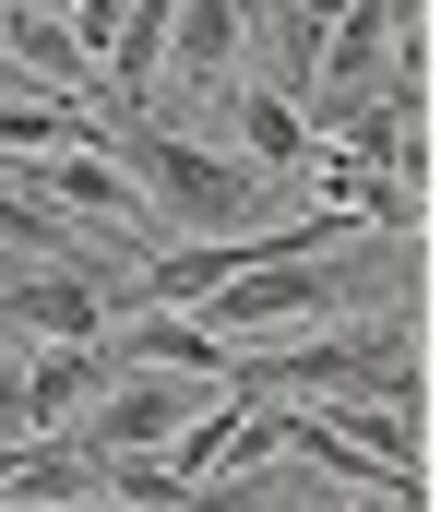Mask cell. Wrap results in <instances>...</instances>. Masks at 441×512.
I'll list each match as a JSON object with an SVG mask.
<instances>
[{
    "label": "cell",
    "instance_id": "cell-2",
    "mask_svg": "<svg viewBox=\"0 0 441 512\" xmlns=\"http://www.w3.org/2000/svg\"><path fill=\"white\" fill-rule=\"evenodd\" d=\"M0 12H72V0H0Z\"/></svg>",
    "mask_w": 441,
    "mask_h": 512
},
{
    "label": "cell",
    "instance_id": "cell-1",
    "mask_svg": "<svg viewBox=\"0 0 441 512\" xmlns=\"http://www.w3.org/2000/svg\"><path fill=\"white\" fill-rule=\"evenodd\" d=\"M227 393H239V382H215V370H120V382L72 417V441L108 453V465H120V453H179Z\"/></svg>",
    "mask_w": 441,
    "mask_h": 512
}]
</instances>
